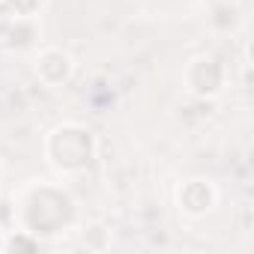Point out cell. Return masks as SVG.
I'll use <instances>...</instances> for the list:
<instances>
[{
  "label": "cell",
  "mask_w": 254,
  "mask_h": 254,
  "mask_svg": "<svg viewBox=\"0 0 254 254\" xmlns=\"http://www.w3.org/2000/svg\"><path fill=\"white\" fill-rule=\"evenodd\" d=\"M45 153L51 159L54 168L72 174V171H84L93 162V135L84 129V126L75 123H63L51 132Z\"/></svg>",
  "instance_id": "cell-1"
},
{
  "label": "cell",
  "mask_w": 254,
  "mask_h": 254,
  "mask_svg": "<svg viewBox=\"0 0 254 254\" xmlns=\"http://www.w3.org/2000/svg\"><path fill=\"white\" fill-rule=\"evenodd\" d=\"M218 194L212 189V183L206 180H189L177 189V203L186 215H206L212 206H215Z\"/></svg>",
  "instance_id": "cell-2"
},
{
  "label": "cell",
  "mask_w": 254,
  "mask_h": 254,
  "mask_svg": "<svg viewBox=\"0 0 254 254\" xmlns=\"http://www.w3.org/2000/svg\"><path fill=\"white\" fill-rule=\"evenodd\" d=\"M36 75L42 84L48 87H60L69 81L72 75V57L63 54L60 48H45L39 57H36Z\"/></svg>",
  "instance_id": "cell-3"
},
{
  "label": "cell",
  "mask_w": 254,
  "mask_h": 254,
  "mask_svg": "<svg viewBox=\"0 0 254 254\" xmlns=\"http://www.w3.org/2000/svg\"><path fill=\"white\" fill-rule=\"evenodd\" d=\"M3 3H6L18 18H30V15L36 12V6H39V0H3Z\"/></svg>",
  "instance_id": "cell-4"
},
{
  "label": "cell",
  "mask_w": 254,
  "mask_h": 254,
  "mask_svg": "<svg viewBox=\"0 0 254 254\" xmlns=\"http://www.w3.org/2000/svg\"><path fill=\"white\" fill-rule=\"evenodd\" d=\"M15 21H18V15L0 0V36H9L12 33V27H15Z\"/></svg>",
  "instance_id": "cell-5"
},
{
  "label": "cell",
  "mask_w": 254,
  "mask_h": 254,
  "mask_svg": "<svg viewBox=\"0 0 254 254\" xmlns=\"http://www.w3.org/2000/svg\"><path fill=\"white\" fill-rule=\"evenodd\" d=\"M0 251H6V230H0Z\"/></svg>",
  "instance_id": "cell-6"
}]
</instances>
